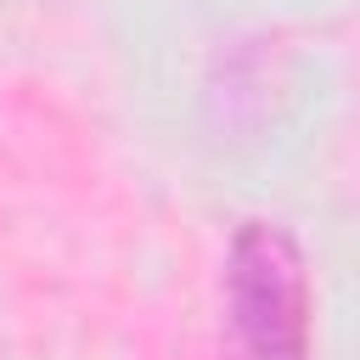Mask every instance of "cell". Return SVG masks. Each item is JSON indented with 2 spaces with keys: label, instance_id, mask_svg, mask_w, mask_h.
I'll use <instances>...</instances> for the list:
<instances>
[{
  "label": "cell",
  "instance_id": "cell-1",
  "mask_svg": "<svg viewBox=\"0 0 360 360\" xmlns=\"http://www.w3.org/2000/svg\"><path fill=\"white\" fill-rule=\"evenodd\" d=\"M225 332L231 360H309V270L298 242L248 219L225 253Z\"/></svg>",
  "mask_w": 360,
  "mask_h": 360
}]
</instances>
